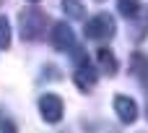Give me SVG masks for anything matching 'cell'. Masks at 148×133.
Returning <instances> with one entry per match:
<instances>
[{
    "label": "cell",
    "instance_id": "6da1fadb",
    "mask_svg": "<svg viewBox=\"0 0 148 133\" xmlns=\"http://www.w3.org/2000/svg\"><path fill=\"white\" fill-rule=\"evenodd\" d=\"M18 24H21V37H23V42H34V39H39V37L44 34V29H47V13L39 10V8L21 10Z\"/></svg>",
    "mask_w": 148,
    "mask_h": 133
},
{
    "label": "cell",
    "instance_id": "52a82bcc",
    "mask_svg": "<svg viewBox=\"0 0 148 133\" xmlns=\"http://www.w3.org/2000/svg\"><path fill=\"white\" fill-rule=\"evenodd\" d=\"M130 73L148 91V55H143V52H133L130 55Z\"/></svg>",
    "mask_w": 148,
    "mask_h": 133
},
{
    "label": "cell",
    "instance_id": "ba28073f",
    "mask_svg": "<svg viewBox=\"0 0 148 133\" xmlns=\"http://www.w3.org/2000/svg\"><path fill=\"white\" fill-rule=\"evenodd\" d=\"M96 60H99V68H101L104 73H109V76H114V73H117V68H120V63H117L114 52H112V50H107V47L96 50Z\"/></svg>",
    "mask_w": 148,
    "mask_h": 133
},
{
    "label": "cell",
    "instance_id": "4fadbf2b",
    "mask_svg": "<svg viewBox=\"0 0 148 133\" xmlns=\"http://www.w3.org/2000/svg\"><path fill=\"white\" fill-rule=\"evenodd\" d=\"M0 128H3L5 133H16V128H13V123H10V120H0Z\"/></svg>",
    "mask_w": 148,
    "mask_h": 133
},
{
    "label": "cell",
    "instance_id": "8fae6325",
    "mask_svg": "<svg viewBox=\"0 0 148 133\" xmlns=\"http://www.w3.org/2000/svg\"><path fill=\"white\" fill-rule=\"evenodd\" d=\"M10 47V21L5 16H0V50Z\"/></svg>",
    "mask_w": 148,
    "mask_h": 133
},
{
    "label": "cell",
    "instance_id": "277c9868",
    "mask_svg": "<svg viewBox=\"0 0 148 133\" xmlns=\"http://www.w3.org/2000/svg\"><path fill=\"white\" fill-rule=\"evenodd\" d=\"M49 42H52V47H55L57 52H68V50H73V44H75V34H73V26H70L68 21H57V24L52 26Z\"/></svg>",
    "mask_w": 148,
    "mask_h": 133
},
{
    "label": "cell",
    "instance_id": "3957f363",
    "mask_svg": "<svg viewBox=\"0 0 148 133\" xmlns=\"http://www.w3.org/2000/svg\"><path fill=\"white\" fill-rule=\"evenodd\" d=\"M75 55V73H73V81H75V86L81 89V91H88V89H94L96 86V81H99V76H96V71H94V65L88 63V57L83 55V50H75L73 52Z\"/></svg>",
    "mask_w": 148,
    "mask_h": 133
},
{
    "label": "cell",
    "instance_id": "9c48e42d",
    "mask_svg": "<svg viewBox=\"0 0 148 133\" xmlns=\"http://www.w3.org/2000/svg\"><path fill=\"white\" fill-rule=\"evenodd\" d=\"M117 10L125 18H135L140 13V0H117Z\"/></svg>",
    "mask_w": 148,
    "mask_h": 133
},
{
    "label": "cell",
    "instance_id": "5bb4252c",
    "mask_svg": "<svg viewBox=\"0 0 148 133\" xmlns=\"http://www.w3.org/2000/svg\"><path fill=\"white\" fill-rule=\"evenodd\" d=\"M29 3H39V0H29Z\"/></svg>",
    "mask_w": 148,
    "mask_h": 133
},
{
    "label": "cell",
    "instance_id": "8992f818",
    "mask_svg": "<svg viewBox=\"0 0 148 133\" xmlns=\"http://www.w3.org/2000/svg\"><path fill=\"white\" fill-rule=\"evenodd\" d=\"M114 112L122 123H135L138 120V105H135V99H130L125 94L114 97Z\"/></svg>",
    "mask_w": 148,
    "mask_h": 133
},
{
    "label": "cell",
    "instance_id": "7a4b0ae2",
    "mask_svg": "<svg viewBox=\"0 0 148 133\" xmlns=\"http://www.w3.org/2000/svg\"><path fill=\"white\" fill-rule=\"evenodd\" d=\"M114 31H117V21H114L109 13H96V16L88 18L86 26H83L86 39H94V42H107V39L114 37Z\"/></svg>",
    "mask_w": 148,
    "mask_h": 133
},
{
    "label": "cell",
    "instance_id": "7c38bea8",
    "mask_svg": "<svg viewBox=\"0 0 148 133\" xmlns=\"http://www.w3.org/2000/svg\"><path fill=\"white\" fill-rule=\"evenodd\" d=\"M138 16H140V13H138ZM146 34H148V10L143 13V16H140V21L135 24V31H133V39H135V42H143V39H146Z\"/></svg>",
    "mask_w": 148,
    "mask_h": 133
},
{
    "label": "cell",
    "instance_id": "5b68a950",
    "mask_svg": "<svg viewBox=\"0 0 148 133\" xmlns=\"http://www.w3.org/2000/svg\"><path fill=\"white\" fill-rule=\"evenodd\" d=\"M39 112H42V118L47 123H60L62 120V112H65V105H62V99L57 94L47 91V94L39 97Z\"/></svg>",
    "mask_w": 148,
    "mask_h": 133
},
{
    "label": "cell",
    "instance_id": "30bf717a",
    "mask_svg": "<svg viewBox=\"0 0 148 133\" xmlns=\"http://www.w3.org/2000/svg\"><path fill=\"white\" fill-rule=\"evenodd\" d=\"M62 8L70 18H83V0H62Z\"/></svg>",
    "mask_w": 148,
    "mask_h": 133
}]
</instances>
